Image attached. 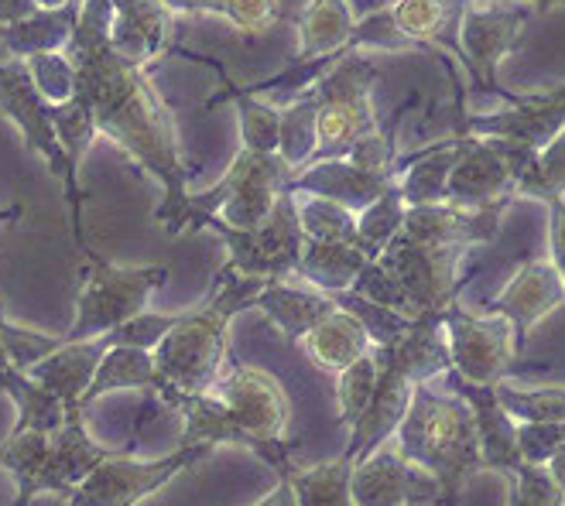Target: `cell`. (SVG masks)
Returning a JSON list of instances; mask_svg holds the SVG:
<instances>
[{
  "label": "cell",
  "mask_w": 565,
  "mask_h": 506,
  "mask_svg": "<svg viewBox=\"0 0 565 506\" xmlns=\"http://www.w3.org/2000/svg\"><path fill=\"white\" fill-rule=\"evenodd\" d=\"M114 455L117 449L93 442L79 403L65 408V421L55 434L21 431L0 442V469L11 472L18 486L14 506H31L39 493L73 499V493L93 476V469Z\"/></svg>",
  "instance_id": "obj_4"
},
{
  "label": "cell",
  "mask_w": 565,
  "mask_h": 506,
  "mask_svg": "<svg viewBox=\"0 0 565 506\" xmlns=\"http://www.w3.org/2000/svg\"><path fill=\"white\" fill-rule=\"evenodd\" d=\"M257 506H298V499H295V489L288 486V480L278 476V486H275L268 496H264Z\"/></svg>",
  "instance_id": "obj_51"
},
{
  "label": "cell",
  "mask_w": 565,
  "mask_h": 506,
  "mask_svg": "<svg viewBox=\"0 0 565 506\" xmlns=\"http://www.w3.org/2000/svg\"><path fill=\"white\" fill-rule=\"evenodd\" d=\"M508 506H565V493L552 483L545 465H521L508 480Z\"/></svg>",
  "instance_id": "obj_47"
},
{
  "label": "cell",
  "mask_w": 565,
  "mask_h": 506,
  "mask_svg": "<svg viewBox=\"0 0 565 506\" xmlns=\"http://www.w3.org/2000/svg\"><path fill=\"white\" fill-rule=\"evenodd\" d=\"M65 55L76 69V96L86 99L96 133L110 138L161 185L164 195L154 209V223L179 236L189 216V179L199 168L185 161L175 117L151 86L145 65L124 58L110 45L107 0H83L79 24L65 45Z\"/></svg>",
  "instance_id": "obj_1"
},
{
  "label": "cell",
  "mask_w": 565,
  "mask_h": 506,
  "mask_svg": "<svg viewBox=\"0 0 565 506\" xmlns=\"http://www.w3.org/2000/svg\"><path fill=\"white\" fill-rule=\"evenodd\" d=\"M0 114L21 130L24 148L35 151L49 164V172L62 182L65 202H70V223H73L76 250L83 257L93 254V247L86 244V233H83V202L89 198V192L70 172V161H65V151L58 144V133L52 123V104L35 89V79H31L28 65L18 58L0 62Z\"/></svg>",
  "instance_id": "obj_6"
},
{
  "label": "cell",
  "mask_w": 565,
  "mask_h": 506,
  "mask_svg": "<svg viewBox=\"0 0 565 506\" xmlns=\"http://www.w3.org/2000/svg\"><path fill=\"white\" fill-rule=\"evenodd\" d=\"M562 445H565V421L518 424V452L527 465H548Z\"/></svg>",
  "instance_id": "obj_48"
},
{
  "label": "cell",
  "mask_w": 565,
  "mask_h": 506,
  "mask_svg": "<svg viewBox=\"0 0 565 506\" xmlns=\"http://www.w3.org/2000/svg\"><path fill=\"white\" fill-rule=\"evenodd\" d=\"M518 198H539V202L565 198V130L545 151H539L527 161L518 182Z\"/></svg>",
  "instance_id": "obj_43"
},
{
  "label": "cell",
  "mask_w": 565,
  "mask_h": 506,
  "mask_svg": "<svg viewBox=\"0 0 565 506\" xmlns=\"http://www.w3.org/2000/svg\"><path fill=\"white\" fill-rule=\"evenodd\" d=\"M195 229H213L226 244V263L250 281H285L298 271L306 233L298 223V198L281 192L271 216L254 229H234L216 216H206Z\"/></svg>",
  "instance_id": "obj_9"
},
{
  "label": "cell",
  "mask_w": 565,
  "mask_h": 506,
  "mask_svg": "<svg viewBox=\"0 0 565 506\" xmlns=\"http://www.w3.org/2000/svg\"><path fill=\"white\" fill-rule=\"evenodd\" d=\"M0 390H4L18 411V421L11 428V434L21 431H39V434H55L65 421V403L49 394L45 387H39L35 380H28V374L14 366L0 369Z\"/></svg>",
  "instance_id": "obj_34"
},
{
  "label": "cell",
  "mask_w": 565,
  "mask_h": 506,
  "mask_svg": "<svg viewBox=\"0 0 565 506\" xmlns=\"http://www.w3.org/2000/svg\"><path fill=\"white\" fill-rule=\"evenodd\" d=\"M377 377H381V363L374 356V349L367 356H360L353 366H347L343 374H337V408H340V424L353 428L360 421V415L367 411V403L377 390Z\"/></svg>",
  "instance_id": "obj_44"
},
{
  "label": "cell",
  "mask_w": 565,
  "mask_h": 506,
  "mask_svg": "<svg viewBox=\"0 0 565 506\" xmlns=\"http://www.w3.org/2000/svg\"><path fill=\"white\" fill-rule=\"evenodd\" d=\"M353 506H418L439 503V483L412 465L397 445H381L374 455L353 465L350 476Z\"/></svg>",
  "instance_id": "obj_19"
},
{
  "label": "cell",
  "mask_w": 565,
  "mask_h": 506,
  "mask_svg": "<svg viewBox=\"0 0 565 506\" xmlns=\"http://www.w3.org/2000/svg\"><path fill=\"white\" fill-rule=\"evenodd\" d=\"M291 179L295 172L278 154H257L241 148L230 172L213 189L189 195L185 229H195L206 216H216L234 229H254L271 216L278 195L288 189Z\"/></svg>",
  "instance_id": "obj_8"
},
{
  "label": "cell",
  "mask_w": 565,
  "mask_h": 506,
  "mask_svg": "<svg viewBox=\"0 0 565 506\" xmlns=\"http://www.w3.org/2000/svg\"><path fill=\"white\" fill-rule=\"evenodd\" d=\"M562 305H565V281L558 278L552 260L527 257L514 271V278L501 288V294L490 298L480 312L508 319V325L514 329V349L521 356L535 325L545 322Z\"/></svg>",
  "instance_id": "obj_17"
},
{
  "label": "cell",
  "mask_w": 565,
  "mask_h": 506,
  "mask_svg": "<svg viewBox=\"0 0 565 506\" xmlns=\"http://www.w3.org/2000/svg\"><path fill=\"white\" fill-rule=\"evenodd\" d=\"M514 198L493 202V206H452V202H439V206H415L405 213V236L428 247H459L473 250L497 240V233L504 226L508 209Z\"/></svg>",
  "instance_id": "obj_20"
},
{
  "label": "cell",
  "mask_w": 565,
  "mask_h": 506,
  "mask_svg": "<svg viewBox=\"0 0 565 506\" xmlns=\"http://www.w3.org/2000/svg\"><path fill=\"white\" fill-rule=\"evenodd\" d=\"M110 349H114V332L99 335V340H89V343H62L55 353H49L35 366H28L24 374H28V380H35L39 387L55 394L65 408H73V403L83 408V394L89 390L99 363H104V356Z\"/></svg>",
  "instance_id": "obj_25"
},
{
  "label": "cell",
  "mask_w": 565,
  "mask_h": 506,
  "mask_svg": "<svg viewBox=\"0 0 565 506\" xmlns=\"http://www.w3.org/2000/svg\"><path fill=\"white\" fill-rule=\"evenodd\" d=\"M377 363H381V377H377V390L367 403V411L360 415V421L350 428V442L343 449V455L356 465L367 455H374L381 445H387L391 438L402 428L408 408H412V397H415V384L397 369L381 349H374Z\"/></svg>",
  "instance_id": "obj_22"
},
{
  "label": "cell",
  "mask_w": 565,
  "mask_h": 506,
  "mask_svg": "<svg viewBox=\"0 0 565 506\" xmlns=\"http://www.w3.org/2000/svg\"><path fill=\"white\" fill-rule=\"evenodd\" d=\"M210 394L223 403L230 418H234L250 438H257L264 449L288 455L285 424L291 415V403H288L285 387L278 384V377H271L268 369L230 359L223 377L213 384Z\"/></svg>",
  "instance_id": "obj_13"
},
{
  "label": "cell",
  "mask_w": 565,
  "mask_h": 506,
  "mask_svg": "<svg viewBox=\"0 0 565 506\" xmlns=\"http://www.w3.org/2000/svg\"><path fill=\"white\" fill-rule=\"evenodd\" d=\"M179 315H158V312H141L138 319H130L127 325L114 329V346H130V349H145L154 353L158 343L179 325Z\"/></svg>",
  "instance_id": "obj_49"
},
{
  "label": "cell",
  "mask_w": 565,
  "mask_h": 506,
  "mask_svg": "<svg viewBox=\"0 0 565 506\" xmlns=\"http://www.w3.org/2000/svg\"><path fill=\"white\" fill-rule=\"evenodd\" d=\"M443 380L473 411L477 442H480V469L483 472H501L504 480H511L514 472L524 465V459L518 452V424L501 408V400H497V387L470 384V380H462L459 374H452V369Z\"/></svg>",
  "instance_id": "obj_21"
},
{
  "label": "cell",
  "mask_w": 565,
  "mask_h": 506,
  "mask_svg": "<svg viewBox=\"0 0 565 506\" xmlns=\"http://www.w3.org/2000/svg\"><path fill=\"white\" fill-rule=\"evenodd\" d=\"M35 4L42 11H55V8H65V4H73V0H35Z\"/></svg>",
  "instance_id": "obj_56"
},
{
  "label": "cell",
  "mask_w": 565,
  "mask_h": 506,
  "mask_svg": "<svg viewBox=\"0 0 565 506\" xmlns=\"http://www.w3.org/2000/svg\"><path fill=\"white\" fill-rule=\"evenodd\" d=\"M164 403H169L172 411L182 415V445H206V449H216V445H237V449H247L254 452L260 462H268L271 469H278V476H285V472H291V459L288 455H278L271 449H264L257 438H250L234 418H230V411L223 408V403L213 397V394H185V390H175L172 384H158L154 390Z\"/></svg>",
  "instance_id": "obj_18"
},
{
  "label": "cell",
  "mask_w": 565,
  "mask_h": 506,
  "mask_svg": "<svg viewBox=\"0 0 565 506\" xmlns=\"http://www.w3.org/2000/svg\"><path fill=\"white\" fill-rule=\"evenodd\" d=\"M213 449L206 445H179L172 455L164 459H130L127 452H117L104 465L93 469V476L73 493L70 506H138L158 489L169 486L175 476L195 462H203Z\"/></svg>",
  "instance_id": "obj_12"
},
{
  "label": "cell",
  "mask_w": 565,
  "mask_h": 506,
  "mask_svg": "<svg viewBox=\"0 0 565 506\" xmlns=\"http://www.w3.org/2000/svg\"><path fill=\"white\" fill-rule=\"evenodd\" d=\"M110 4V45L148 69L161 52H169V35L175 14L164 11L161 0H107Z\"/></svg>",
  "instance_id": "obj_24"
},
{
  "label": "cell",
  "mask_w": 565,
  "mask_h": 506,
  "mask_svg": "<svg viewBox=\"0 0 565 506\" xmlns=\"http://www.w3.org/2000/svg\"><path fill=\"white\" fill-rule=\"evenodd\" d=\"M462 138V133H459ZM535 151L493 138H462L459 161L449 175L452 206H493L518 198V182Z\"/></svg>",
  "instance_id": "obj_15"
},
{
  "label": "cell",
  "mask_w": 565,
  "mask_h": 506,
  "mask_svg": "<svg viewBox=\"0 0 565 506\" xmlns=\"http://www.w3.org/2000/svg\"><path fill=\"white\" fill-rule=\"evenodd\" d=\"M394 445L439 483V506H456L467 483L483 472L473 411L456 394H439L428 384L415 390Z\"/></svg>",
  "instance_id": "obj_3"
},
{
  "label": "cell",
  "mask_w": 565,
  "mask_h": 506,
  "mask_svg": "<svg viewBox=\"0 0 565 506\" xmlns=\"http://www.w3.org/2000/svg\"><path fill=\"white\" fill-rule=\"evenodd\" d=\"M302 346L312 356V363L329 369V374H343L347 366H353L360 356H367L374 349L367 329L343 309H337L326 322H319L302 340Z\"/></svg>",
  "instance_id": "obj_33"
},
{
  "label": "cell",
  "mask_w": 565,
  "mask_h": 506,
  "mask_svg": "<svg viewBox=\"0 0 565 506\" xmlns=\"http://www.w3.org/2000/svg\"><path fill=\"white\" fill-rule=\"evenodd\" d=\"M405 213H408V206H405V195L397 189V182L377 202H371L367 209L356 213V247L371 263L391 247L394 236L405 229Z\"/></svg>",
  "instance_id": "obj_39"
},
{
  "label": "cell",
  "mask_w": 565,
  "mask_h": 506,
  "mask_svg": "<svg viewBox=\"0 0 565 506\" xmlns=\"http://www.w3.org/2000/svg\"><path fill=\"white\" fill-rule=\"evenodd\" d=\"M397 179H384V175H367L353 168L347 158H337V161H316L309 168H302L285 192L291 195H316V198H329L337 202V206L350 209V213H363L377 202Z\"/></svg>",
  "instance_id": "obj_26"
},
{
  "label": "cell",
  "mask_w": 565,
  "mask_h": 506,
  "mask_svg": "<svg viewBox=\"0 0 565 506\" xmlns=\"http://www.w3.org/2000/svg\"><path fill=\"white\" fill-rule=\"evenodd\" d=\"M4 366H11V359H8V353H4V343H0V369Z\"/></svg>",
  "instance_id": "obj_57"
},
{
  "label": "cell",
  "mask_w": 565,
  "mask_h": 506,
  "mask_svg": "<svg viewBox=\"0 0 565 506\" xmlns=\"http://www.w3.org/2000/svg\"><path fill=\"white\" fill-rule=\"evenodd\" d=\"M264 284L271 281L241 278L234 267L223 263L203 305L182 312L179 325L151 353L158 377L185 394H210L230 363V322L247 309H257Z\"/></svg>",
  "instance_id": "obj_2"
},
{
  "label": "cell",
  "mask_w": 565,
  "mask_h": 506,
  "mask_svg": "<svg viewBox=\"0 0 565 506\" xmlns=\"http://www.w3.org/2000/svg\"><path fill=\"white\" fill-rule=\"evenodd\" d=\"M356 31V18L347 0H309L298 18V55L295 62H316L329 55H347Z\"/></svg>",
  "instance_id": "obj_30"
},
{
  "label": "cell",
  "mask_w": 565,
  "mask_h": 506,
  "mask_svg": "<svg viewBox=\"0 0 565 506\" xmlns=\"http://www.w3.org/2000/svg\"><path fill=\"white\" fill-rule=\"evenodd\" d=\"M295 198H298V223H302L306 240L356 244V213L316 195H295Z\"/></svg>",
  "instance_id": "obj_40"
},
{
  "label": "cell",
  "mask_w": 565,
  "mask_h": 506,
  "mask_svg": "<svg viewBox=\"0 0 565 506\" xmlns=\"http://www.w3.org/2000/svg\"><path fill=\"white\" fill-rule=\"evenodd\" d=\"M473 4H490V0H473ZM518 4H527L535 14H545L552 8H565V0H518Z\"/></svg>",
  "instance_id": "obj_54"
},
{
  "label": "cell",
  "mask_w": 565,
  "mask_h": 506,
  "mask_svg": "<svg viewBox=\"0 0 565 506\" xmlns=\"http://www.w3.org/2000/svg\"><path fill=\"white\" fill-rule=\"evenodd\" d=\"M86 260V284L76 301V319L70 332L62 335V343H89L107 335L130 319L148 312L151 294L169 281V267H120L104 260L96 250L83 257Z\"/></svg>",
  "instance_id": "obj_5"
},
{
  "label": "cell",
  "mask_w": 565,
  "mask_h": 506,
  "mask_svg": "<svg viewBox=\"0 0 565 506\" xmlns=\"http://www.w3.org/2000/svg\"><path fill=\"white\" fill-rule=\"evenodd\" d=\"M535 18L527 4L518 0H490V4H470L459 24V52L462 69H467L473 89L501 96L504 104H514L518 93L504 89L497 79V69L508 55L518 52L527 21Z\"/></svg>",
  "instance_id": "obj_11"
},
{
  "label": "cell",
  "mask_w": 565,
  "mask_h": 506,
  "mask_svg": "<svg viewBox=\"0 0 565 506\" xmlns=\"http://www.w3.org/2000/svg\"><path fill=\"white\" fill-rule=\"evenodd\" d=\"M161 377L154 369V356L145 349H130V346H114L104 363H99L96 377L89 390L83 394V408H89L93 400L117 394V390H158Z\"/></svg>",
  "instance_id": "obj_36"
},
{
  "label": "cell",
  "mask_w": 565,
  "mask_h": 506,
  "mask_svg": "<svg viewBox=\"0 0 565 506\" xmlns=\"http://www.w3.org/2000/svg\"><path fill=\"white\" fill-rule=\"evenodd\" d=\"M443 315L415 319L402 340H397L394 346H387V349H381L415 387L443 380L452 369V353H449V335H446Z\"/></svg>",
  "instance_id": "obj_27"
},
{
  "label": "cell",
  "mask_w": 565,
  "mask_h": 506,
  "mask_svg": "<svg viewBox=\"0 0 565 506\" xmlns=\"http://www.w3.org/2000/svg\"><path fill=\"white\" fill-rule=\"evenodd\" d=\"M28 73L35 79V89L49 99L52 107L65 104V99H73L76 93V69L65 52H45V55H35L28 58Z\"/></svg>",
  "instance_id": "obj_46"
},
{
  "label": "cell",
  "mask_w": 565,
  "mask_h": 506,
  "mask_svg": "<svg viewBox=\"0 0 565 506\" xmlns=\"http://www.w3.org/2000/svg\"><path fill=\"white\" fill-rule=\"evenodd\" d=\"M470 4L473 0H397V4L387 8V18L412 52L431 49L439 52L443 62H449L452 55L462 65L459 24Z\"/></svg>",
  "instance_id": "obj_23"
},
{
  "label": "cell",
  "mask_w": 565,
  "mask_h": 506,
  "mask_svg": "<svg viewBox=\"0 0 565 506\" xmlns=\"http://www.w3.org/2000/svg\"><path fill=\"white\" fill-rule=\"evenodd\" d=\"M350 476H353V462L347 455H337L309 469L295 465L281 480H288V486L295 489L298 506H353Z\"/></svg>",
  "instance_id": "obj_37"
},
{
  "label": "cell",
  "mask_w": 565,
  "mask_h": 506,
  "mask_svg": "<svg viewBox=\"0 0 565 506\" xmlns=\"http://www.w3.org/2000/svg\"><path fill=\"white\" fill-rule=\"evenodd\" d=\"M548 260L565 281V198H548Z\"/></svg>",
  "instance_id": "obj_50"
},
{
  "label": "cell",
  "mask_w": 565,
  "mask_h": 506,
  "mask_svg": "<svg viewBox=\"0 0 565 506\" xmlns=\"http://www.w3.org/2000/svg\"><path fill=\"white\" fill-rule=\"evenodd\" d=\"M381 73L371 58L360 52H347L326 69V76L312 86L319 99V148L316 161H337L347 158L350 148L377 130V114H374V86Z\"/></svg>",
  "instance_id": "obj_7"
},
{
  "label": "cell",
  "mask_w": 565,
  "mask_h": 506,
  "mask_svg": "<svg viewBox=\"0 0 565 506\" xmlns=\"http://www.w3.org/2000/svg\"><path fill=\"white\" fill-rule=\"evenodd\" d=\"M562 130H565V86L548 93H518L514 104L493 114H459L452 133L511 141L539 154Z\"/></svg>",
  "instance_id": "obj_16"
},
{
  "label": "cell",
  "mask_w": 565,
  "mask_h": 506,
  "mask_svg": "<svg viewBox=\"0 0 565 506\" xmlns=\"http://www.w3.org/2000/svg\"><path fill=\"white\" fill-rule=\"evenodd\" d=\"M0 343H4V353L11 359L14 369H24L35 366L39 359H45L49 353H55L62 346V335H45V332H35V329H21L14 322H8L4 309H0Z\"/></svg>",
  "instance_id": "obj_45"
},
{
  "label": "cell",
  "mask_w": 565,
  "mask_h": 506,
  "mask_svg": "<svg viewBox=\"0 0 565 506\" xmlns=\"http://www.w3.org/2000/svg\"><path fill=\"white\" fill-rule=\"evenodd\" d=\"M281 127H278V158L298 175L312 164L319 148V99L316 89L298 93L291 104L278 107Z\"/></svg>",
  "instance_id": "obj_35"
},
{
  "label": "cell",
  "mask_w": 565,
  "mask_h": 506,
  "mask_svg": "<svg viewBox=\"0 0 565 506\" xmlns=\"http://www.w3.org/2000/svg\"><path fill=\"white\" fill-rule=\"evenodd\" d=\"M52 123H55V133H58V144L65 151V161H70V172H73V179H79V164H83L86 151L93 148V141L99 138L86 99L73 93V99H65V104L52 107Z\"/></svg>",
  "instance_id": "obj_41"
},
{
  "label": "cell",
  "mask_w": 565,
  "mask_h": 506,
  "mask_svg": "<svg viewBox=\"0 0 565 506\" xmlns=\"http://www.w3.org/2000/svg\"><path fill=\"white\" fill-rule=\"evenodd\" d=\"M79 8H83V0H73V4L55 8V11L39 8L31 18L0 28V42H4V49L18 62H28L45 52H65V45H70L73 31L79 24Z\"/></svg>",
  "instance_id": "obj_31"
},
{
  "label": "cell",
  "mask_w": 565,
  "mask_h": 506,
  "mask_svg": "<svg viewBox=\"0 0 565 506\" xmlns=\"http://www.w3.org/2000/svg\"><path fill=\"white\" fill-rule=\"evenodd\" d=\"M347 4H350L353 18H356V21H363V18L377 14V11H387L391 4H397V0H347Z\"/></svg>",
  "instance_id": "obj_52"
},
{
  "label": "cell",
  "mask_w": 565,
  "mask_h": 506,
  "mask_svg": "<svg viewBox=\"0 0 565 506\" xmlns=\"http://www.w3.org/2000/svg\"><path fill=\"white\" fill-rule=\"evenodd\" d=\"M467 254L470 250L459 247H428L397 233L391 247L377 257V263L402 291L408 319L415 322L422 315H443L446 309L459 305L462 288L470 284V274H462Z\"/></svg>",
  "instance_id": "obj_10"
},
{
  "label": "cell",
  "mask_w": 565,
  "mask_h": 506,
  "mask_svg": "<svg viewBox=\"0 0 565 506\" xmlns=\"http://www.w3.org/2000/svg\"><path fill=\"white\" fill-rule=\"evenodd\" d=\"M257 309L268 315V322L288 343H302L319 322H326L337 312V301H332V294H322L316 288H295L288 281H271L257 294Z\"/></svg>",
  "instance_id": "obj_28"
},
{
  "label": "cell",
  "mask_w": 565,
  "mask_h": 506,
  "mask_svg": "<svg viewBox=\"0 0 565 506\" xmlns=\"http://www.w3.org/2000/svg\"><path fill=\"white\" fill-rule=\"evenodd\" d=\"M443 322L449 335L452 374L480 387H497L508 380L518 359L514 329L508 325V319L483 315V312L473 315L462 305H452L446 309Z\"/></svg>",
  "instance_id": "obj_14"
},
{
  "label": "cell",
  "mask_w": 565,
  "mask_h": 506,
  "mask_svg": "<svg viewBox=\"0 0 565 506\" xmlns=\"http://www.w3.org/2000/svg\"><path fill=\"white\" fill-rule=\"evenodd\" d=\"M169 14H216L244 35H264L281 21V0H161Z\"/></svg>",
  "instance_id": "obj_38"
},
{
  "label": "cell",
  "mask_w": 565,
  "mask_h": 506,
  "mask_svg": "<svg viewBox=\"0 0 565 506\" xmlns=\"http://www.w3.org/2000/svg\"><path fill=\"white\" fill-rule=\"evenodd\" d=\"M497 400L514 418V424L531 421H565V387H511L508 380L497 384Z\"/></svg>",
  "instance_id": "obj_42"
},
{
  "label": "cell",
  "mask_w": 565,
  "mask_h": 506,
  "mask_svg": "<svg viewBox=\"0 0 565 506\" xmlns=\"http://www.w3.org/2000/svg\"><path fill=\"white\" fill-rule=\"evenodd\" d=\"M545 472H548V476H552V483L565 493V445L552 455V462L545 465Z\"/></svg>",
  "instance_id": "obj_53"
},
{
  "label": "cell",
  "mask_w": 565,
  "mask_h": 506,
  "mask_svg": "<svg viewBox=\"0 0 565 506\" xmlns=\"http://www.w3.org/2000/svg\"><path fill=\"white\" fill-rule=\"evenodd\" d=\"M24 216V209L21 206H11V209H0V226H4V223H18Z\"/></svg>",
  "instance_id": "obj_55"
},
{
  "label": "cell",
  "mask_w": 565,
  "mask_h": 506,
  "mask_svg": "<svg viewBox=\"0 0 565 506\" xmlns=\"http://www.w3.org/2000/svg\"><path fill=\"white\" fill-rule=\"evenodd\" d=\"M459 151H462V138L452 133L446 141H436L415 154H405V172L397 179V189H402L408 209L449 202V175L459 161Z\"/></svg>",
  "instance_id": "obj_29"
},
{
  "label": "cell",
  "mask_w": 565,
  "mask_h": 506,
  "mask_svg": "<svg viewBox=\"0 0 565 506\" xmlns=\"http://www.w3.org/2000/svg\"><path fill=\"white\" fill-rule=\"evenodd\" d=\"M367 263L371 260L363 257V250L356 244L306 240L295 278H302L309 288H316L322 294H343V291H353L356 278L363 274V267Z\"/></svg>",
  "instance_id": "obj_32"
}]
</instances>
